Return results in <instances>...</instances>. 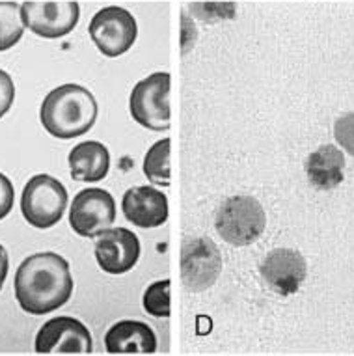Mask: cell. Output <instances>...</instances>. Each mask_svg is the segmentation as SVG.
<instances>
[{"label":"cell","mask_w":354,"mask_h":356,"mask_svg":"<svg viewBox=\"0 0 354 356\" xmlns=\"http://www.w3.org/2000/svg\"><path fill=\"white\" fill-rule=\"evenodd\" d=\"M122 211L125 220L142 229L161 228L168 220V198L163 191L140 185L125 191L122 198Z\"/></svg>","instance_id":"cell-13"},{"label":"cell","mask_w":354,"mask_h":356,"mask_svg":"<svg viewBox=\"0 0 354 356\" xmlns=\"http://www.w3.org/2000/svg\"><path fill=\"white\" fill-rule=\"evenodd\" d=\"M8 270H10V256H8L6 248L0 245V291H2L4 282H6Z\"/></svg>","instance_id":"cell-23"},{"label":"cell","mask_w":354,"mask_h":356,"mask_svg":"<svg viewBox=\"0 0 354 356\" xmlns=\"http://www.w3.org/2000/svg\"><path fill=\"white\" fill-rule=\"evenodd\" d=\"M267 226L263 205L250 194H235L222 202L216 211L215 228L222 239L232 246L256 243Z\"/></svg>","instance_id":"cell-3"},{"label":"cell","mask_w":354,"mask_h":356,"mask_svg":"<svg viewBox=\"0 0 354 356\" xmlns=\"http://www.w3.org/2000/svg\"><path fill=\"white\" fill-rule=\"evenodd\" d=\"M24 30L21 4L0 2V53L15 47L23 38Z\"/></svg>","instance_id":"cell-18"},{"label":"cell","mask_w":354,"mask_h":356,"mask_svg":"<svg viewBox=\"0 0 354 356\" xmlns=\"http://www.w3.org/2000/svg\"><path fill=\"white\" fill-rule=\"evenodd\" d=\"M170 153H172V140L168 136L161 138L147 149L144 157V175L153 185L170 187L172 170H170Z\"/></svg>","instance_id":"cell-17"},{"label":"cell","mask_w":354,"mask_h":356,"mask_svg":"<svg viewBox=\"0 0 354 356\" xmlns=\"http://www.w3.org/2000/svg\"><path fill=\"white\" fill-rule=\"evenodd\" d=\"M67 191L60 179L49 174H35L21 194V213L32 228L49 229L56 226L67 209Z\"/></svg>","instance_id":"cell-4"},{"label":"cell","mask_w":354,"mask_h":356,"mask_svg":"<svg viewBox=\"0 0 354 356\" xmlns=\"http://www.w3.org/2000/svg\"><path fill=\"white\" fill-rule=\"evenodd\" d=\"M334 136L337 146L354 157V112H347L334 123Z\"/></svg>","instance_id":"cell-20"},{"label":"cell","mask_w":354,"mask_h":356,"mask_svg":"<svg viewBox=\"0 0 354 356\" xmlns=\"http://www.w3.org/2000/svg\"><path fill=\"white\" fill-rule=\"evenodd\" d=\"M97 101L81 84H62L45 95L40 120L47 133L60 140H71L90 133L97 122Z\"/></svg>","instance_id":"cell-2"},{"label":"cell","mask_w":354,"mask_h":356,"mask_svg":"<svg viewBox=\"0 0 354 356\" xmlns=\"http://www.w3.org/2000/svg\"><path fill=\"white\" fill-rule=\"evenodd\" d=\"M105 349L111 355H153L159 349L157 334L147 323L122 319L106 330Z\"/></svg>","instance_id":"cell-14"},{"label":"cell","mask_w":354,"mask_h":356,"mask_svg":"<svg viewBox=\"0 0 354 356\" xmlns=\"http://www.w3.org/2000/svg\"><path fill=\"white\" fill-rule=\"evenodd\" d=\"M116 220V200L105 188H84L73 198L70 226L84 239H95Z\"/></svg>","instance_id":"cell-8"},{"label":"cell","mask_w":354,"mask_h":356,"mask_svg":"<svg viewBox=\"0 0 354 356\" xmlns=\"http://www.w3.org/2000/svg\"><path fill=\"white\" fill-rule=\"evenodd\" d=\"M95 261L106 275L120 276L136 267L140 259V241L133 229L108 228L95 237Z\"/></svg>","instance_id":"cell-11"},{"label":"cell","mask_w":354,"mask_h":356,"mask_svg":"<svg viewBox=\"0 0 354 356\" xmlns=\"http://www.w3.org/2000/svg\"><path fill=\"white\" fill-rule=\"evenodd\" d=\"M35 353L54 355V353H75L88 355L93 350L92 332L75 317H53L38 330L34 341Z\"/></svg>","instance_id":"cell-10"},{"label":"cell","mask_w":354,"mask_h":356,"mask_svg":"<svg viewBox=\"0 0 354 356\" xmlns=\"http://www.w3.org/2000/svg\"><path fill=\"white\" fill-rule=\"evenodd\" d=\"M15 101V84L10 73L0 70V120L6 116Z\"/></svg>","instance_id":"cell-21"},{"label":"cell","mask_w":354,"mask_h":356,"mask_svg":"<svg viewBox=\"0 0 354 356\" xmlns=\"http://www.w3.org/2000/svg\"><path fill=\"white\" fill-rule=\"evenodd\" d=\"M73 289L70 263L56 252H38L23 259L13 280L17 304L30 316L56 312L70 302Z\"/></svg>","instance_id":"cell-1"},{"label":"cell","mask_w":354,"mask_h":356,"mask_svg":"<svg viewBox=\"0 0 354 356\" xmlns=\"http://www.w3.org/2000/svg\"><path fill=\"white\" fill-rule=\"evenodd\" d=\"M93 45L106 58H118L129 53L138 38V24L129 10L122 6H106L99 10L88 26Z\"/></svg>","instance_id":"cell-6"},{"label":"cell","mask_w":354,"mask_h":356,"mask_svg":"<svg viewBox=\"0 0 354 356\" xmlns=\"http://www.w3.org/2000/svg\"><path fill=\"white\" fill-rule=\"evenodd\" d=\"M170 287L172 282L170 278L157 280L145 287L144 295H142V306L144 309L153 317H170L172 308H170Z\"/></svg>","instance_id":"cell-19"},{"label":"cell","mask_w":354,"mask_h":356,"mask_svg":"<svg viewBox=\"0 0 354 356\" xmlns=\"http://www.w3.org/2000/svg\"><path fill=\"white\" fill-rule=\"evenodd\" d=\"M222 273L218 246L207 237H188L181 248V280L186 291L200 293L215 286Z\"/></svg>","instance_id":"cell-7"},{"label":"cell","mask_w":354,"mask_h":356,"mask_svg":"<svg viewBox=\"0 0 354 356\" xmlns=\"http://www.w3.org/2000/svg\"><path fill=\"white\" fill-rule=\"evenodd\" d=\"M24 29L45 40H58L71 34L81 21V6L70 2H24L21 4Z\"/></svg>","instance_id":"cell-9"},{"label":"cell","mask_w":354,"mask_h":356,"mask_svg":"<svg viewBox=\"0 0 354 356\" xmlns=\"http://www.w3.org/2000/svg\"><path fill=\"white\" fill-rule=\"evenodd\" d=\"M304 170L312 187L319 191H332L343 181L345 155L334 144H326V146L317 147L314 153H309Z\"/></svg>","instance_id":"cell-16"},{"label":"cell","mask_w":354,"mask_h":356,"mask_svg":"<svg viewBox=\"0 0 354 356\" xmlns=\"http://www.w3.org/2000/svg\"><path fill=\"white\" fill-rule=\"evenodd\" d=\"M168 71L151 73L134 84L129 97V112L134 122L144 129L163 133L172 127V108H170Z\"/></svg>","instance_id":"cell-5"},{"label":"cell","mask_w":354,"mask_h":356,"mask_svg":"<svg viewBox=\"0 0 354 356\" xmlns=\"http://www.w3.org/2000/svg\"><path fill=\"white\" fill-rule=\"evenodd\" d=\"M15 204V188L13 183L8 179L6 175L0 174V220L6 218L13 209Z\"/></svg>","instance_id":"cell-22"},{"label":"cell","mask_w":354,"mask_h":356,"mask_svg":"<svg viewBox=\"0 0 354 356\" xmlns=\"http://www.w3.org/2000/svg\"><path fill=\"white\" fill-rule=\"evenodd\" d=\"M259 273L273 291L289 297L295 295L306 280L308 265L300 252L293 248H274L262 261Z\"/></svg>","instance_id":"cell-12"},{"label":"cell","mask_w":354,"mask_h":356,"mask_svg":"<svg viewBox=\"0 0 354 356\" xmlns=\"http://www.w3.org/2000/svg\"><path fill=\"white\" fill-rule=\"evenodd\" d=\"M67 164L75 181H103L111 170V152L103 142H81L67 155Z\"/></svg>","instance_id":"cell-15"}]
</instances>
